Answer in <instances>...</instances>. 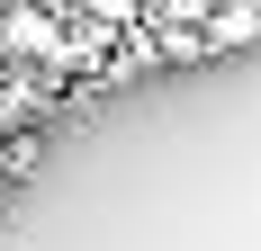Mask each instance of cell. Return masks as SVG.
Segmentation results:
<instances>
[{
	"mask_svg": "<svg viewBox=\"0 0 261 251\" xmlns=\"http://www.w3.org/2000/svg\"><path fill=\"white\" fill-rule=\"evenodd\" d=\"M90 9H99V18H108V27H126V18H135V9H144V0H90Z\"/></svg>",
	"mask_w": 261,
	"mask_h": 251,
	"instance_id": "obj_2",
	"label": "cell"
},
{
	"mask_svg": "<svg viewBox=\"0 0 261 251\" xmlns=\"http://www.w3.org/2000/svg\"><path fill=\"white\" fill-rule=\"evenodd\" d=\"M198 27H207V54H243V45H261V0H216Z\"/></svg>",
	"mask_w": 261,
	"mask_h": 251,
	"instance_id": "obj_1",
	"label": "cell"
}]
</instances>
